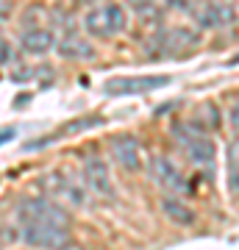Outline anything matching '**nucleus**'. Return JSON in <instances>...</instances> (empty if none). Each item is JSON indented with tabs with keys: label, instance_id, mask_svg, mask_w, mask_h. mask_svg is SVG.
<instances>
[{
	"label": "nucleus",
	"instance_id": "9b49d317",
	"mask_svg": "<svg viewBox=\"0 0 239 250\" xmlns=\"http://www.w3.org/2000/svg\"><path fill=\"white\" fill-rule=\"evenodd\" d=\"M56 47L64 59H72V62H84V59H92L95 56V47L87 36H81L78 31H67L56 39Z\"/></svg>",
	"mask_w": 239,
	"mask_h": 250
},
{
	"label": "nucleus",
	"instance_id": "39448f33",
	"mask_svg": "<svg viewBox=\"0 0 239 250\" xmlns=\"http://www.w3.org/2000/svg\"><path fill=\"white\" fill-rule=\"evenodd\" d=\"M148 175L156 181V187H159L161 192H167V197H181L186 192L184 172L173 164V159L161 156V153H156V156L148 161Z\"/></svg>",
	"mask_w": 239,
	"mask_h": 250
},
{
	"label": "nucleus",
	"instance_id": "f03ea898",
	"mask_svg": "<svg viewBox=\"0 0 239 250\" xmlns=\"http://www.w3.org/2000/svg\"><path fill=\"white\" fill-rule=\"evenodd\" d=\"M20 225H56V228H70L67 208L59 206L50 197H25L17 208Z\"/></svg>",
	"mask_w": 239,
	"mask_h": 250
},
{
	"label": "nucleus",
	"instance_id": "f8f14e48",
	"mask_svg": "<svg viewBox=\"0 0 239 250\" xmlns=\"http://www.w3.org/2000/svg\"><path fill=\"white\" fill-rule=\"evenodd\" d=\"M156 42H159V50L161 53H181L186 50L189 45H195L197 36L192 31H184V28H167V31H161L156 36Z\"/></svg>",
	"mask_w": 239,
	"mask_h": 250
},
{
	"label": "nucleus",
	"instance_id": "2eb2a0df",
	"mask_svg": "<svg viewBox=\"0 0 239 250\" xmlns=\"http://www.w3.org/2000/svg\"><path fill=\"white\" fill-rule=\"evenodd\" d=\"M50 184H53V189L59 192V195L70 197V200H72L75 206L84 203V192H81V189L75 187V184H72V181L67 178V175H53V178H50Z\"/></svg>",
	"mask_w": 239,
	"mask_h": 250
},
{
	"label": "nucleus",
	"instance_id": "9d476101",
	"mask_svg": "<svg viewBox=\"0 0 239 250\" xmlns=\"http://www.w3.org/2000/svg\"><path fill=\"white\" fill-rule=\"evenodd\" d=\"M20 47L31 56H42V53H47L50 47H56V34L50 28H42V25L22 28V34H20Z\"/></svg>",
	"mask_w": 239,
	"mask_h": 250
},
{
	"label": "nucleus",
	"instance_id": "0eeeda50",
	"mask_svg": "<svg viewBox=\"0 0 239 250\" xmlns=\"http://www.w3.org/2000/svg\"><path fill=\"white\" fill-rule=\"evenodd\" d=\"M84 181H87L89 192H95L98 197H106V200H111V197H114V184H111V175H109L103 159H98V156H89V159L84 161Z\"/></svg>",
	"mask_w": 239,
	"mask_h": 250
},
{
	"label": "nucleus",
	"instance_id": "7ed1b4c3",
	"mask_svg": "<svg viewBox=\"0 0 239 250\" xmlns=\"http://www.w3.org/2000/svg\"><path fill=\"white\" fill-rule=\"evenodd\" d=\"M175 139L178 145L184 147V153L189 159L195 161V164H212L214 161V142L206 136V131L200 125H175Z\"/></svg>",
	"mask_w": 239,
	"mask_h": 250
},
{
	"label": "nucleus",
	"instance_id": "f3484780",
	"mask_svg": "<svg viewBox=\"0 0 239 250\" xmlns=\"http://www.w3.org/2000/svg\"><path fill=\"white\" fill-rule=\"evenodd\" d=\"M11 59H14V50H11V45L0 36V64H9Z\"/></svg>",
	"mask_w": 239,
	"mask_h": 250
},
{
	"label": "nucleus",
	"instance_id": "f257e3e1",
	"mask_svg": "<svg viewBox=\"0 0 239 250\" xmlns=\"http://www.w3.org/2000/svg\"><path fill=\"white\" fill-rule=\"evenodd\" d=\"M84 28L95 39H111L128 28V11L120 3H100L84 14Z\"/></svg>",
	"mask_w": 239,
	"mask_h": 250
},
{
	"label": "nucleus",
	"instance_id": "1a4fd4ad",
	"mask_svg": "<svg viewBox=\"0 0 239 250\" xmlns=\"http://www.w3.org/2000/svg\"><path fill=\"white\" fill-rule=\"evenodd\" d=\"M195 20L203 28H222L234 22V6L217 3V0H206L195 6Z\"/></svg>",
	"mask_w": 239,
	"mask_h": 250
},
{
	"label": "nucleus",
	"instance_id": "6e6552de",
	"mask_svg": "<svg viewBox=\"0 0 239 250\" xmlns=\"http://www.w3.org/2000/svg\"><path fill=\"white\" fill-rule=\"evenodd\" d=\"M111 156L125 172H139V139L131 134H120L111 139Z\"/></svg>",
	"mask_w": 239,
	"mask_h": 250
},
{
	"label": "nucleus",
	"instance_id": "6ab92c4d",
	"mask_svg": "<svg viewBox=\"0 0 239 250\" xmlns=\"http://www.w3.org/2000/svg\"><path fill=\"white\" fill-rule=\"evenodd\" d=\"M11 14V0H0V20H6Z\"/></svg>",
	"mask_w": 239,
	"mask_h": 250
},
{
	"label": "nucleus",
	"instance_id": "20e7f679",
	"mask_svg": "<svg viewBox=\"0 0 239 250\" xmlns=\"http://www.w3.org/2000/svg\"><path fill=\"white\" fill-rule=\"evenodd\" d=\"M20 239L36 250H67L72 245L70 228L56 225H20Z\"/></svg>",
	"mask_w": 239,
	"mask_h": 250
},
{
	"label": "nucleus",
	"instance_id": "ddd939ff",
	"mask_svg": "<svg viewBox=\"0 0 239 250\" xmlns=\"http://www.w3.org/2000/svg\"><path fill=\"white\" fill-rule=\"evenodd\" d=\"M161 211L167 214L170 223H175V225H192L195 223V211H192L189 206H184L178 197H164V200H161Z\"/></svg>",
	"mask_w": 239,
	"mask_h": 250
},
{
	"label": "nucleus",
	"instance_id": "a211bd4d",
	"mask_svg": "<svg viewBox=\"0 0 239 250\" xmlns=\"http://www.w3.org/2000/svg\"><path fill=\"white\" fill-rule=\"evenodd\" d=\"M231 128H234L237 136H239V98L234 100V106H231Z\"/></svg>",
	"mask_w": 239,
	"mask_h": 250
},
{
	"label": "nucleus",
	"instance_id": "4468645a",
	"mask_svg": "<svg viewBox=\"0 0 239 250\" xmlns=\"http://www.w3.org/2000/svg\"><path fill=\"white\" fill-rule=\"evenodd\" d=\"M225 167H228V192L239 197V142H231L225 150Z\"/></svg>",
	"mask_w": 239,
	"mask_h": 250
},
{
	"label": "nucleus",
	"instance_id": "423d86ee",
	"mask_svg": "<svg viewBox=\"0 0 239 250\" xmlns=\"http://www.w3.org/2000/svg\"><path fill=\"white\" fill-rule=\"evenodd\" d=\"M170 83V75H128V78H111L106 81V95H148Z\"/></svg>",
	"mask_w": 239,
	"mask_h": 250
},
{
	"label": "nucleus",
	"instance_id": "dca6fc26",
	"mask_svg": "<svg viewBox=\"0 0 239 250\" xmlns=\"http://www.w3.org/2000/svg\"><path fill=\"white\" fill-rule=\"evenodd\" d=\"M167 6H173L178 11H195L197 0H167Z\"/></svg>",
	"mask_w": 239,
	"mask_h": 250
},
{
	"label": "nucleus",
	"instance_id": "aec40b11",
	"mask_svg": "<svg viewBox=\"0 0 239 250\" xmlns=\"http://www.w3.org/2000/svg\"><path fill=\"white\" fill-rule=\"evenodd\" d=\"M75 3H81V6H89V3H95V0H75Z\"/></svg>",
	"mask_w": 239,
	"mask_h": 250
}]
</instances>
